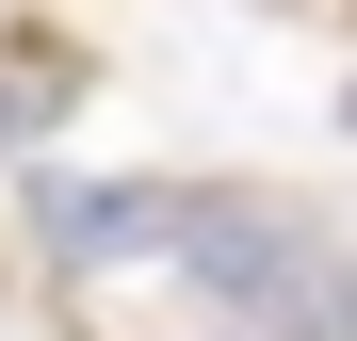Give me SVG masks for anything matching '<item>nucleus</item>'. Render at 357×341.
I'll return each instance as SVG.
<instances>
[{"instance_id":"1","label":"nucleus","mask_w":357,"mask_h":341,"mask_svg":"<svg viewBox=\"0 0 357 341\" xmlns=\"http://www.w3.org/2000/svg\"><path fill=\"white\" fill-rule=\"evenodd\" d=\"M178 260L244 341H357V244L276 179H178Z\"/></svg>"},{"instance_id":"2","label":"nucleus","mask_w":357,"mask_h":341,"mask_svg":"<svg viewBox=\"0 0 357 341\" xmlns=\"http://www.w3.org/2000/svg\"><path fill=\"white\" fill-rule=\"evenodd\" d=\"M66 98H82V49L66 33H0V146L66 130Z\"/></svg>"}]
</instances>
